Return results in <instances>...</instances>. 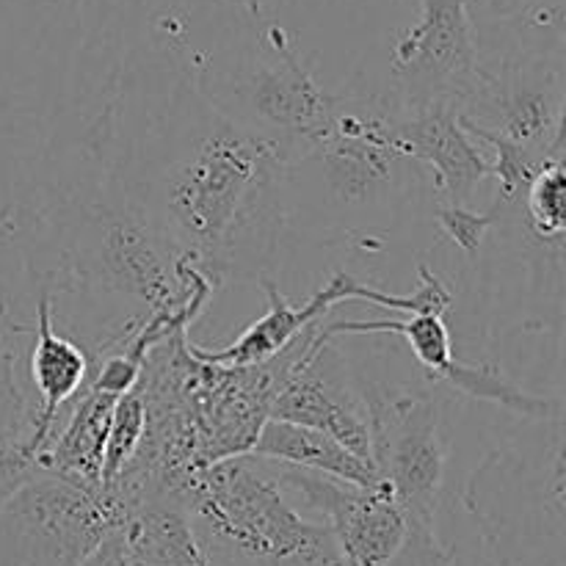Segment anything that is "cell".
<instances>
[{"label": "cell", "instance_id": "1", "mask_svg": "<svg viewBox=\"0 0 566 566\" xmlns=\"http://www.w3.org/2000/svg\"><path fill=\"white\" fill-rule=\"evenodd\" d=\"M114 114L108 186L216 287L271 276L291 219L285 144L227 114L186 75L122 94Z\"/></svg>", "mask_w": 566, "mask_h": 566}, {"label": "cell", "instance_id": "2", "mask_svg": "<svg viewBox=\"0 0 566 566\" xmlns=\"http://www.w3.org/2000/svg\"><path fill=\"white\" fill-rule=\"evenodd\" d=\"M420 171L396 133L390 92H340L324 136L287 164V213L304 197L337 216L392 213L418 191Z\"/></svg>", "mask_w": 566, "mask_h": 566}, {"label": "cell", "instance_id": "3", "mask_svg": "<svg viewBox=\"0 0 566 566\" xmlns=\"http://www.w3.org/2000/svg\"><path fill=\"white\" fill-rule=\"evenodd\" d=\"M72 216V258L66 263L81 287L138 298L149 313L210 302L219 291L114 186L103 202L81 205Z\"/></svg>", "mask_w": 566, "mask_h": 566}, {"label": "cell", "instance_id": "4", "mask_svg": "<svg viewBox=\"0 0 566 566\" xmlns=\"http://www.w3.org/2000/svg\"><path fill=\"white\" fill-rule=\"evenodd\" d=\"M269 464L291 501L329 528L343 566H453L437 525L415 517L385 481L359 486L291 464Z\"/></svg>", "mask_w": 566, "mask_h": 566}, {"label": "cell", "instance_id": "5", "mask_svg": "<svg viewBox=\"0 0 566 566\" xmlns=\"http://www.w3.org/2000/svg\"><path fill=\"white\" fill-rule=\"evenodd\" d=\"M363 398L376 475L415 517L437 525L448 470L440 396L420 385H370Z\"/></svg>", "mask_w": 566, "mask_h": 566}, {"label": "cell", "instance_id": "6", "mask_svg": "<svg viewBox=\"0 0 566 566\" xmlns=\"http://www.w3.org/2000/svg\"><path fill=\"white\" fill-rule=\"evenodd\" d=\"M263 42L271 59L238 72L224 83V92L208 97L249 127L280 138L293 160L324 136L337 94L321 86L280 25L269 22Z\"/></svg>", "mask_w": 566, "mask_h": 566}, {"label": "cell", "instance_id": "7", "mask_svg": "<svg viewBox=\"0 0 566 566\" xmlns=\"http://www.w3.org/2000/svg\"><path fill=\"white\" fill-rule=\"evenodd\" d=\"M470 136H495L534 155L564 158V75L542 55L481 61V81L459 108Z\"/></svg>", "mask_w": 566, "mask_h": 566}, {"label": "cell", "instance_id": "8", "mask_svg": "<svg viewBox=\"0 0 566 566\" xmlns=\"http://www.w3.org/2000/svg\"><path fill=\"white\" fill-rule=\"evenodd\" d=\"M420 14L390 53V97L401 108H462L481 81L479 28L470 0H418Z\"/></svg>", "mask_w": 566, "mask_h": 566}, {"label": "cell", "instance_id": "9", "mask_svg": "<svg viewBox=\"0 0 566 566\" xmlns=\"http://www.w3.org/2000/svg\"><path fill=\"white\" fill-rule=\"evenodd\" d=\"M269 418L324 431L370 462L368 407L363 387L354 379L337 337L321 335V324L304 332L287 348V363Z\"/></svg>", "mask_w": 566, "mask_h": 566}, {"label": "cell", "instance_id": "10", "mask_svg": "<svg viewBox=\"0 0 566 566\" xmlns=\"http://www.w3.org/2000/svg\"><path fill=\"white\" fill-rule=\"evenodd\" d=\"M396 133L403 153L434 175L440 205H470L481 182L492 177V160L462 125L457 105H396Z\"/></svg>", "mask_w": 566, "mask_h": 566}, {"label": "cell", "instance_id": "11", "mask_svg": "<svg viewBox=\"0 0 566 566\" xmlns=\"http://www.w3.org/2000/svg\"><path fill=\"white\" fill-rule=\"evenodd\" d=\"M258 285L263 287L265 298H269V310H265L263 318L249 324L230 346L219 348V352H208V348L193 346L191 343L193 352H197L199 357L216 365H230V368H247V365L269 363V359L280 357L285 348H291L304 332L313 329L315 324H321L337 304L354 302L359 280L346 274V271H337V274L332 276L321 291H315L304 304L287 302L285 293L280 291V285H276L271 276H263Z\"/></svg>", "mask_w": 566, "mask_h": 566}, {"label": "cell", "instance_id": "12", "mask_svg": "<svg viewBox=\"0 0 566 566\" xmlns=\"http://www.w3.org/2000/svg\"><path fill=\"white\" fill-rule=\"evenodd\" d=\"M28 332L33 335L31 379L39 396L28 451H31L33 464H36V457L44 451L50 434L59 429L61 409L70 407L77 392L86 387L88 376H92V359L77 343L55 332L53 287H50V282H42V287H39L36 324L28 326Z\"/></svg>", "mask_w": 566, "mask_h": 566}, {"label": "cell", "instance_id": "13", "mask_svg": "<svg viewBox=\"0 0 566 566\" xmlns=\"http://www.w3.org/2000/svg\"><path fill=\"white\" fill-rule=\"evenodd\" d=\"M116 401L119 398L111 392L83 387L72 401L66 423L50 434L48 446L36 457V470H48L88 490H103L105 442Z\"/></svg>", "mask_w": 566, "mask_h": 566}, {"label": "cell", "instance_id": "14", "mask_svg": "<svg viewBox=\"0 0 566 566\" xmlns=\"http://www.w3.org/2000/svg\"><path fill=\"white\" fill-rule=\"evenodd\" d=\"M11 227H14V216H9V210H0V235ZM14 335H28V326L14 324L0 296V506L36 470L28 451L33 412L17 376V352L11 346Z\"/></svg>", "mask_w": 566, "mask_h": 566}, {"label": "cell", "instance_id": "15", "mask_svg": "<svg viewBox=\"0 0 566 566\" xmlns=\"http://www.w3.org/2000/svg\"><path fill=\"white\" fill-rule=\"evenodd\" d=\"M249 457L269 459V462L276 464H291V468L313 470V473L332 475V479L348 481V484H381L374 464L348 451V448L340 446L335 437L324 434V431L318 429H310V426L287 423V420H265Z\"/></svg>", "mask_w": 566, "mask_h": 566}, {"label": "cell", "instance_id": "16", "mask_svg": "<svg viewBox=\"0 0 566 566\" xmlns=\"http://www.w3.org/2000/svg\"><path fill=\"white\" fill-rule=\"evenodd\" d=\"M520 208L525 210V230L545 247L564 243V158L547 160L525 186Z\"/></svg>", "mask_w": 566, "mask_h": 566}, {"label": "cell", "instance_id": "17", "mask_svg": "<svg viewBox=\"0 0 566 566\" xmlns=\"http://www.w3.org/2000/svg\"><path fill=\"white\" fill-rule=\"evenodd\" d=\"M144 431H147V407L138 387L130 392L119 396L114 415H111L108 442H105V459H103V490L119 479L122 470L133 462L144 442Z\"/></svg>", "mask_w": 566, "mask_h": 566}, {"label": "cell", "instance_id": "18", "mask_svg": "<svg viewBox=\"0 0 566 566\" xmlns=\"http://www.w3.org/2000/svg\"><path fill=\"white\" fill-rule=\"evenodd\" d=\"M512 213V208L495 199L486 213H475L470 205H437V224H440L442 235L451 238L464 254L475 258L481 249V241L492 227H501L503 216Z\"/></svg>", "mask_w": 566, "mask_h": 566}, {"label": "cell", "instance_id": "19", "mask_svg": "<svg viewBox=\"0 0 566 566\" xmlns=\"http://www.w3.org/2000/svg\"><path fill=\"white\" fill-rule=\"evenodd\" d=\"M528 3L531 0H486V6H490L495 17H514L523 9H528Z\"/></svg>", "mask_w": 566, "mask_h": 566}, {"label": "cell", "instance_id": "20", "mask_svg": "<svg viewBox=\"0 0 566 566\" xmlns=\"http://www.w3.org/2000/svg\"><path fill=\"white\" fill-rule=\"evenodd\" d=\"M227 3L241 6L249 17H263V0H227Z\"/></svg>", "mask_w": 566, "mask_h": 566}]
</instances>
